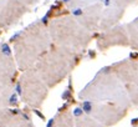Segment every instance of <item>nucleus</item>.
I'll return each mask as SVG.
<instances>
[{"label": "nucleus", "instance_id": "4", "mask_svg": "<svg viewBox=\"0 0 138 127\" xmlns=\"http://www.w3.org/2000/svg\"><path fill=\"white\" fill-rule=\"evenodd\" d=\"M74 113H75V116H80V115H82V110L81 108H76Z\"/></svg>", "mask_w": 138, "mask_h": 127}, {"label": "nucleus", "instance_id": "7", "mask_svg": "<svg viewBox=\"0 0 138 127\" xmlns=\"http://www.w3.org/2000/svg\"><path fill=\"white\" fill-rule=\"evenodd\" d=\"M52 125H54V120H50V121H48V123H47V126H46V127H51Z\"/></svg>", "mask_w": 138, "mask_h": 127}, {"label": "nucleus", "instance_id": "2", "mask_svg": "<svg viewBox=\"0 0 138 127\" xmlns=\"http://www.w3.org/2000/svg\"><path fill=\"white\" fill-rule=\"evenodd\" d=\"M1 49H3V54L4 55H10V47L7 46V44H4L1 46Z\"/></svg>", "mask_w": 138, "mask_h": 127}, {"label": "nucleus", "instance_id": "9", "mask_svg": "<svg viewBox=\"0 0 138 127\" xmlns=\"http://www.w3.org/2000/svg\"><path fill=\"white\" fill-rule=\"evenodd\" d=\"M110 4V0H106V5H108Z\"/></svg>", "mask_w": 138, "mask_h": 127}, {"label": "nucleus", "instance_id": "5", "mask_svg": "<svg viewBox=\"0 0 138 127\" xmlns=\"http://www.w3.org/2000/svg\"><path fill=\"white\" fill-rule=\"evenodd\" d=\"M16 92H18V95H20V93H21V86H20V84L16 85Z\"/></svg>", "mask_w": 138, "mask_h": 127}, {"label": "nucleus", "instance_id": "1", "mask_svg": "<svg viewBox=\"0 0 138 127\" xmlns=\"http://www.w3.org/2000/svg\"><path fill=\"white\" fill-rule=\"evenodd\" d=\"M82 111L86 113H90L92 111V104L90 101H83L82 104Z\"/></svg>", "mask_w": 138, "mask_h": 127}, {"label": "nucleus", "instance_id": "6", "mask_svg": "<svg viewBox=\"0 0 138 127\" xmlns=\"http://www.w3.org/2000/svg\"><path fill=\"white\" fill-rule=\"evenodd\" d=\"M10 102H11V104H15V102H16V95H13V96L10 97Z\"/></svg>", "mask_w": 138, "mask_h": 127}, {"label": "nucleus", "instance_id": "10", "mask_svg": "<svg viewBox=\"0 0 138 127\" xmlns=\"http://www.w3.org/2000/svg\"><path fill=\"white\" fill-rule=\"evenodd\" d=\"M63 1H69V0H63Z\"/></svg>", "mask_w": 138, "mask_h": 127}, {"label": "nucleus", "instance_id": "3", "mask_svg": "<svg viewBox=\"0 0 138 127\" xmlns=\"http://www.w3.org/2000/svg\"><path fill=\"white\" fill-rule=\"evenodd\" d=\"M72 13H74V15L78 16V15H82V10H81V9H76V10H74Z\"/></svg>", "mask_w": 138, "mask_h": 127}, {"label": "nucleus", "instance_id": "8", "mask_svg": "<svg viewBox=\"0 0 138 127\" xmlns=\"http://www.w3.org/2000/svg\"><path fill=\"white\" fill-rule=\"evenodd\" d=\"M35 112H36V115H39V116H40V117H41V118H44V116H42L41 113L39 112V111H35Z\"/></svg>", "mask_w": 138, "mask_h": 127}]
</instances>
